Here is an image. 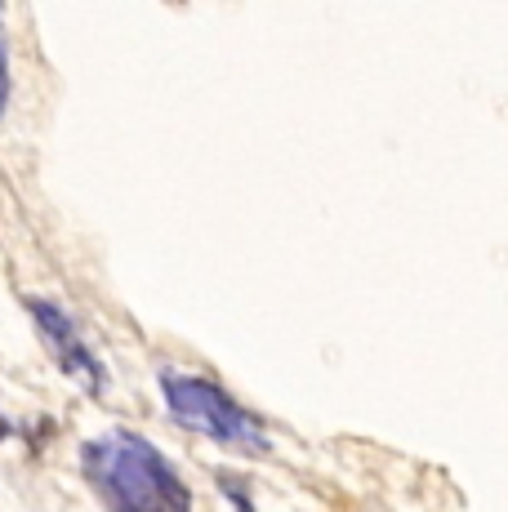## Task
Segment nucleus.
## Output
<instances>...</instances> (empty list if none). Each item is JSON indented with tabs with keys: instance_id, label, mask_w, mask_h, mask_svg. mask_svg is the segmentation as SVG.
I'll use <instances>...</instances> for the list:
<instances>
[{
	"instance_id": "nucleus-6",
	"label": "nucleus",
	"mask_w": 508,
	"mask_h": 512,
	"mask_svg": "<svg viewBox=\"0 0 508 512\" xmlns=\"http://www.w3.org/2000/svg\"><path fill=\"white\" fill-rule=\"evenodd\" d=\"M5 437H14V423H9L5 415H0V441H5Z\"/></svg>"
},
{
	"instance_id": "nucleus-4",
	"label": "nucleus",
	"mask_w": 508,
	"mask_h": 512,
	"mask_svg": "<svg viewBox=\"0 0 508 512\" xmlns=\"http://www.w3.org/2000/svg\"><path fill=\"white\" fill-rule=\"evenodd\" d=\"M5 103H9V49H5V32H0V112H5Z\"/></svg>"
},
{
	"instance_id": "nucleus-1",
	"label": "nucleus",
	"mask_w": 508,
	"mask_h": 512,
	"mask_svg": "<svg viewBox=\"0 0 508 512\" xmlns=\"http://www.w3.org/2000/svg\"><path fill=\"white\" fill-rule=\"evenodd\" d=\"M81 468L107 512H188L192 495L148 437L112 428L81 446Z\"/></svg>"
},
{
	"instance_id": "nucleus-3",
	"label": "nucleus",
	"mask_w": 508,
	"mask_h": 512,
	"mask_svg": "<svg viewBox=\"0 0 508 512\" xmlns=\"http://www.w3.org/2000/svg\"><path fill=\"white\" fill-rule=\"evenodd\" d=\"M27 312H32V321H36V330H41V339L54 348L58 370H63L67 379H81L90 392H103V388H107V370H103V361L90 352V343L81 339L76 321L67 317L58 303H50V299H27Z\"/></svg>"
},
{
	"instance_id": "nucleus-5",
	"label": "nucleus",
	"mask_w": 508,
	"mask_h": 512,
	"mask_svg": "<svg viewBox=\"0 0 508 512\" xmlns=\"http://www.w3.org/2000/svg\"><path fill=\"white\" fill-rule=\"evenodd\" d=\"M223 490H228V499H232V508H237V512H254L250 495H246V490H241V486H237V481H232V477H223Z\"/></svg>"
},
{
	"instance_id": "nucleus-2",
	"label": "nucleus",
	"mask_w": 508,
	"mask_h": 512,
	"mask_svg": "<svg viewBox=\"0 0 508 512\" xmlns=\"http://www.w3.org/2000/svg\"><path fill=\"white\" fill-rule=\"evenodd\" d=\"M161 392H165V410L183 423L188 432H201L210 441L237 450H268V432L263 419L250 415L223 383L201 379V374H161Z\"/></svg>"
}]
</instances>
